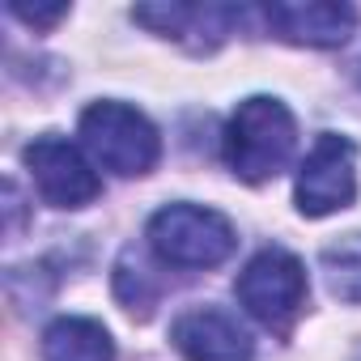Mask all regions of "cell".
Here are the masks:
<instances>
[{
  "label": "cell",
  "mask_w": 361,
  "mask_h": 361,
  "mask_svg": "<svg viewBox=\"0 0 361 361\" xmlns=\"http://www.w3.org/2000/svg\"><path fill=\"white\" fill-rule=\"evenodd\" d=\"M293 145H298V123L289 106L268 94L238 102V111L226 123V161L247 183H264V178L281 174Z\"/></svg>",
  "instance_id": "1"
},
{
  "label": "cell",
  "mask_w": 361,
  "mask_h": 361,
  "mask_svg": "<svg viewBox=\"0 0 361 361\" xmlns=\"http://www.w3.org/2000/svg\"><path fill=\"white\" fill-rule=\"evenodd\" d=\"M81 145L111 174H149L161 157L157 128L128 102H94L81 111Z\"/></svg>",
  "instance_id": "2"
},
{
  "label": "cell",
  "mask_w": 361,
  "mask_h": 361,
  "mask_svg": "<svg viewBox=\"0 0 361 361\" xmlns=\"http://www.w3.org/2000/svg\"><path fill=\"white\" fill-rule=\"evenodd\" d=\"M234 243V226L204 204H166L149 221V247L170 268H217Z\"/></svg>",
  "instance_id": "3"
},
{
  "label": "cell",
  "mask_w": 361,
  "mask_h": 361,
  "mask_svg": "<svg viewBox=\"0 0 361 361\" xmlns=\"http://www.w3.org/2000/svg\"><path fill=\"white\" fill-rule=\"evenodd\" d=\"M238 289V302L247 306V314H255L264 327L272 331H289L293 319L302 314L306 306V268L298 255H289L285 247H268L259 251L234 281Z\"/></svg>",
  "instance_id": "4"
},
{
  "label": "cell",
  "mask_w": 361,
  "mask_h": 361,
  "mask_svg": "<svg viewBox=\"0 0 361 361\" xmlns=\"http://www.w3.org/2000/svg\"><path fill=\"white\" fill-rule=\"evenodd\" d=\"M357 200V145L340 132L314 136L298 166V209L306 217L340 213Z\"/></svg>",
  "instance_id": "5"
},
{
  "label": "cell",
  "mask_w": 361,
  "mask_h": 361,
  "mask_svg": "<svg viewBox=\"0 0 361 361\" xmlns=\"http://www.w3.org/2000/svg\"><path fill=\"white\" fill-rule=\"evenodd\" d=\"M22 161H26V170H30V178H35L39 196H43L47 204H56V209H85V204H94L98 192H102V183H98L90 157H85L73 140H64V136H56V132L30 140L26 153H22Z\"/></svg>",
  "instance_id": "6"
},
{
  "label": "cell",
  "mask_w": 361,
  "mask_h": 361,
  "mask_svg": "<svg viewBox=\"0 0 361 361\" xmlns=\"http://www.w3.org/2000/svg\"><path fill=\"white\" fill-rule=\"evenodd\" d=\"M170 340L188 361H251L255 357L247 327L221 306H196L188 314H178L170 327Z\"/></svg>",
  "instance_id": "7"
},
{
  "label": "cell",
  "mask_w": 361,
  "mask_h": 361,
  "mask_svg": "<svg viewBox=\"0 0 361 361\" xmlns=\"http://www.w3.org/2000/svg\"><path fill=\"white\" fill-rule=\"evenodd\" d=\"M268 26L298 47H340L348 43L357 26L353 5H331V0H306V5H268Z\"/></svg>",
  "instance_id": "8"
},
{
  "label": "cell",
  "mask_w": 361,
  "mask_h": 361,
  "mask_svg": "<svg viewBox=\"0 0 361 361\" xmlns=\"http://www.w3.org/2000/svg\"><path fill=\"white\" fill-rule=\"evenodd\" d=\"M132 18L140 26H149L153 35H166V39L200 35V47H213L230 35V26L238 22V9H226V5H140V9H132Z\"/></svg>",
  "instance_id": "9"
},
{
  "label": "cell",
  "mask_w": 361,
  "mask_h": 361,
  "mask_svg": "<svg viewBox=\"0 0 361 361\" xmlns=\"http://www.w3.org/2000/svg\"><path fill=\"white\" fill-rule=\"evenodd\" d=\"M43 361H115V344L102 323L68 314L43 331Z\"/></svg>",
  "instance_id": "10"
},
{
  "label": "cell",
  "mask_w": 361,
  "mask_h": 361,
  "mask_svg": "<svg viewBox=\"0 0 361 361\" xmlns=\"http://www.w3.org/2000/svg\"><path fill=\"white\" fill-rule=\"evenodd\" d=\"M319 268H323L331 298L361 306V234H344L331 247H323Z\"/></svg>",
  "instance_id": "11"
},
{
  "label": "cell",
  "mask_w": 361,
  "mask_h": 361,
  "mask_svg": "<svg viewBox=\"0 0 361 361\" xmlns=\"http://www.w3.org/2000/svg\"><path fill=\"white\" fill-rule=\"evenodd\" d=\"M115 289H119V298H123V306L132 310V314H149L153 310V302H157V285L149 281V272L140 268V259H136V268H132V255H123V264H119V276H115Z\"/></svg>",
  "instance_id": "12"
},
{
  "label": "cell",
  "mask_w": 361,
  "mask_h": 361,
  "mask_svg": "<svg viewBox=\"0 0 361 361\" xmlns=\"http://www.w3.org/2000/svg\"><path fill=\"white\" fill-rule=\"evenodd\" d=\"M9 9H13V18H22L26 26H39V30L43 26H56L68 13V5H22V0H13Z\"/></svg>",
  "instance_id": "13"
}]
</instances>
